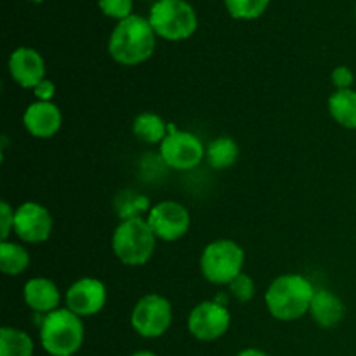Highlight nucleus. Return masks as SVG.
<instances>
[{
    "instance_id": "f257e3e1",
    "label": "nucleus",
    "mask_w": 356,
    "mask_h": 356,
    "mask_svg": "<svg viewBox=\"0 0 356 356\" xmlns=\"http://www.w3.org/2000/svg\"><path fill=\"white\" fill-rule=\"evenodd\" d=\"M156 47V33L149 21L141 16L125 17L118 21L108 40V52L124 66H138L148 61Z\"/></svg>"
},
{
    "instance_id": "f03ea898",
    "label": "nucleus",
    "mask_w": 356,
    "mask_h": 356,
    "mask_svg": "<svg viewBox=\"0 0 356 356\" xmlns=\"http://www.w3.org/2000/svg\"><path fill=\"white\" fill-rule=\"evenodd\" d=\"M315 291L316 289L305 275L285 273L271 282L264 302L273 318L280 322H294L309 313Z\"/></svg>"
},
{
    "instance_id": "7ed1b4c3",
    "label": "nucleus",
    "mask_w": 356,
    "mask_h": 356,
    "mask_svg": "<svg viewBox=\"0 0 356 356\" xmlns=\"http://www.w3.org/2000/svg\"><path fill=\"white\" fill-rule=\"evenodd\" d=\"M86 339V327L82 318L59 308L49 313L40 322V343L45 353L51 356H73L80 351Z\"/></svg>"
},
{
    "instance_id": "20e7f679",
    "label": "nucleus",
    "mask_w": 356,
    "mask_h": 356,
    "mask_svg": "<svg viewBox=\"0 0 356 356\" xmlns=\"http://www.w3.org/2000/svg\"><path fill=\"white\" fill-rule=\"evenodd\" d=\"M156 240L146 219H122L111 235V249L125 266H143L152 259Z\"/></svg>"
},
{
    "instance_id": "39448f33",
    "label": "nucleus",
    "mask_w": 356,
    "mask_h": 356,
    "mask_svg": "<svg viewBox=\"0 0 356 356\" xmlns=\"http://www.w3.org/2000/svg\"><path fill=\"white\" fill-rule=\"evenodd\" d=\"M245 252L235 240L219 238L205 245L200 256V271L212 285H229L243 273Z\"/></svg>"
},
{
    "instance_id": "423d86ee",
    "label": "nucleus",
    "mask_w": 356,
    "mask_h": 356,
    "mask_svg": "<svg viewBox=\"0 0 356 356\" xmlns=\"http://www.w3.org/2000/svg\"><path fill=\"white\" fill-rule=\"evenodd\" d=\"M156 37L170 42L186 40L197 31V13L186 0H159L148 17Z\"/></svg>"
},
{
    "instance_id": "0eeeda50",
    "label": "nucleus",
    "mask_w": 356,
    "mask_h": 356,
    "mask_svg": "<svg viewBox=\"0 0 356 356\" xmlns=\"http://www.w3.org/2000/svg\"><path fill=\"white\" fill-rule=\"evenodd\" d=\"M172 318V305L169 299L160 294H146L132 308L131 325L138 336L156 339L170 329Z\"/></svg>"
},
{
    "instance_id": "6e6552de",
    "label": "nucleus",
    "mask_w": 356,
    "mask_h": 356,
    "mask_svg": "<svg viewBox=\"0 0 356 356\" xmlns=\"http://www.w3.org/2000/svg\"><path fill=\"white\" fill-rule=\"evenodd\" d=\"M160 159L174 170H191L205 159V146L193 132L169 124V134L160 143Z\"/></svg>"
},
{
    "instance_id": "1a4fd4ad",
    "label": "nucleus",
    "mask_w": 356,
    "mask_h": 356,
    "mask_svg": "<svg viewBox=\"0 0 356 356\" xmlns=\"http://www.w3.org/2000/svg\"><path fill=\"white\" fill-rule=\"evenodd\" d=\"M146 221L156 238L162 242H177L190 232L191 216L179 202L163 200L149 209Z\"/></svg>"
},
{
    "instance_id": "9d476101",
    "label": "nucleus",
    "mask_w": 356,
    "mask_h": 356,
    "mask_svg": "<svg viewBox=\"0 0 356 356\" xmlns=\"http://www.w3.org/2000/svg\"><path fill=\"white\" fill-rule=\"evenodd\" d=\"M232 315L225 305L216 301H202L188 315V330L191 336L204 343L218 341L228 332Z\"/></svg>"
},
{
    "instance_id": "9b49d317",
    "label": "nucleus",
    "mask_w": 356,
    "mask_h": 356,
    "mask_svg": "<svg viewBox=\"0 0 356 356\" xmlns=\"http://www.w3.org/2000/svg\"><path fill=\"white\" fill-rule=\"evenodd\" d=\"M51 212L38 202H24L14 212V233L26 243H44L52 235Z\"/></svg>"
},
{
    "instance_id": "f8f14e48",
    "label": "nucleus",
    "mask_w": 356,
    "mask_h": 356,
    "mask_svg": "<svg viewBox=\"0 0 356 356\" xmlns=\"http://www.w3.org/2000/svg\"><path fill=\"white\" fill-rule=\"evenodd\" d=\"M66 308L80 318L94 316L104 308L108 301L106 285L94 277H83L73 282L65 296Z\"/></svg>"
},
{
    "instance_id": "ddd939ff",
    "label": "nucleus",
    "mask_w": 356,
    "mask_h": 356,
    "mask_svg": "<svg viewBox=\"0 0 356 356\" xmlns=\"http://www.w3.org/2000/svg\"><path fill=\"white\" fill-rule=\"evenodd\" d=\"M10 79L23 89L33 90L45 79V61L38 51L31 47H17L7 61Z\"/></svg>"
},
{
    "instance_id": "4468645a",
    "label": "nucleus",
    "mask_w": 356,
    "mask_h": 356,
    "mask_svg": "<svg viewBox=\"0 0 356 356\" xmlns=\"http://www.w3.org/2000/svg\"><path fill=\"white\" fill-rule=\"evenodd\" d=\"M23 125L33 138L49 139L61 129V110L52 101H35L24 110Z\"/></svg>"
},
{
    "instance_id": "2eb2a0df",
    "label": "nucleus",
    "mask_w": 356,
    "mask_h": 356,
    "mask_svg": "<svg viewBox=\"0 0 356 356\" xmlns=\"http://www.w3.org/2000/svg\"><path fill=\"white\" fill-rule=\"evenodd\" d=\"M23 299L28 308L45 316L59 309L61 292H59L56 282H52L51 278L35 277L24 284Z\"/></svg>"
},
{
    "instance_id": "dca6fc26",
    "label": "nucleus",
    "mask_w": 356,
    "mask_h": 356,
    "mask_svg": "<svg viewBox=\"0 0 356 356\" xmlns=\"http://www.w3.org/2000/svg\"><path fill=\"white\" fill-rule=\"evenodd\" d=\"M309 315L313 316V322L318 327L332 329V327H337L343 322L344 315H346V308H344L343 301L336 294H332L327 289H322V291H315Z\"/></svg>"
},
{
    "instance_id": "f3484780",
    "label": "nucleus",
    "mask_w": 356,
    "mask_h": 356,
    "mask_svg": "<svg viewBox=\"0 0 356 356\" xmlns=\"http://www.w3.org/2000/svg\"><path fill=\"white\" fill-rule=\"evenodd\" d=\"M329 113L341 127L356 131V90H336L329 97Z\"/></svg>"
},
{
    "instance_id": "a211bd4d",
    "label": "nucleus",
    "mask_w": 356,
    "mask_h": 356,
    "mask_svg": "<svg viewBox=\"0 0 356 356\" xmlns=\"http://www.w3.org/2000/svg\"><path fill=\"white\" fill-rule=\"evenodd\" d=\"M132 132L139 141L146 143V145H160L169 134V124L160 115L145 111L134 118Z\"/></svg>"
},
{
    "instance_id": "6ab92c4d",
    "label": "nucleus",
    "mask_w": 356,
    "mask_h": 356,
    "mask_svg": "<svg viewBox=\"0 0 356 356\" xmlns=\"http://www.w3.org/2000/svg\"><path fill=\"white\" fill-rule=\"evenodd\" d=\"M240 148L236 141L229 136H219L205 146V160L212 169H229L238 160Z\"/></svg>"
},
{
    "instance_id": "aec40b11",
    "label": "nucleus",
    "mask_w": 356,
    "mask_h": 356,
    "mask_svg": "<svg viewBox=\"0 0 356 356\" xmlns=\"http://www.w3.org/2000/svg\"><path fill=\"white\" fill-rule=\"evenodd\" d=\"M30 266V254L23 245L3 240L0 242V271L7 277H17Z\"/></svg>"
},
{
    "instance_id": "412c9836",
    "label": "nucleus",
    "mask_w": 356,
    "mask_h": 356,
    "mask_svg": "<svg viewBox=\"0 0 356 356\" xmlns=\"http://www.w3.org/2000/svg\"><path fill=\"white\" fill-rule=\"evenodd\" d=\"M33 339L16 327L0 329V356H33Z\"/></svg>"
},
{
    "instance_id": "4be33fe9",
    "label": "nucleus",
    "mask_w": 356,
    "mask_h": 356,
    "mask_svg": "<svg viewBox=\"0 0 356 356\" xmlns=\"http://www.w3.org/2000/svg\"><path fill=\"white\" fill-rule=\"evenodd\" d=\"M270 0H225L229 16L235 19H257L266 10Z\"/></svg>"
},
{
    "instance_id": "5701e85b",
    "label": "nucleus",
    "mask_w": 356,
    "mask_h": 356,
    "mask_svg": "<svg viewBox=\"0 0 356 356\" xmlns=\"http://www.w3.org/2000/svg\"><path fill=\"white\" fill-rule=\"evenodd\" d=\"M122 198L124 202L118 204L120 207V218L122 219H131V218H141V212L148 211L149 207V202L148 198L141 197V195H134L132 191H124L122 193Z\"/></svg>"
},
{
    "instance_id": "b1692460",
    "label": "nucleus",
    "mask_w": 356,
    "mask_h": 356,
    "mask_svg": "<svg viewBox=\"0 0 356 356\" xmlns=\"http://www.w3.org/2000/svg\"><path fill=\"white\" fill-rule=\"evenodd\" d=\"M228 287L229 296H232L233 299H236L238 302H249L250 299L256 296V284H254L252 278L245 273H240Z\"/></svg>"
},
{
    "instance_id": "393cba45",
    "label": "nucleus",
    "mask_w": 356,
    "mask_h": 356,
    "mask_svg": "<svg viewBox=\"0 0 356 356\" xmlns=\"http://www.w3.org/2000/svg\"><path fill=\"white\" fill-rule=\"evenodd\" d=\"M97 3L104 16L113 17V19L122 21L132 16V0H97Z\"/></svg>"
},
{
    "instance_id": "a878e982",
    "label": "nucleus",
    "mask_w": 356,
    "mask_h": 356,
    "mask_svg": "<svg viewBox=\"0 0 356 356\" xmlns=\"http://www.w3.org/2000/svg\"><path fill=\"white\" fill-rule=\"evenodd\" d=\"M14 209L9 202H0V238L7 240L10 233L14 232Z\"/></svg>"
},
{
    "instance_id": "bb28decb",
    "label": "nucleus",
    "mask_w": 356,
    "mask_h": 356,
    "mask_svg": "<svg viewBox=\"0 0 356 356\" xmlns=\"http://www.w3.org/2000/svg\"><path fill=\"white\" fill-rule=\"evenodd\" d=\"M330 79H332V83L337 87V90L353 89L355 73L348 66H337L332 75H330Z\"/></svg>"
},
{
    "instance_id": "cd10ccee",
    "label": "nucleus",
    "mask_w": 356,
    "mask_h": 356,
    "mask_svg": "<svg viewBox=\"0 0 356 356\" xmlns=\"http://www.w3.org/2000/svg\"><path fill=\"white\" fill-rule=\"evenodd\" d=\"M33 94L35 97H37V101H52V97H54L56 94L54 82L49 79H44L37 87H35Z\"/></svg>"
},
{
    "instance_id": "c85d7f7f",
    "label": "nucleus",
    "mask_w": 356,
    "mask_h": 356,
    "mask_svg": "<svg viewBox=\"0 0 356 356\" xmlns=\"http://www.w3.org/2000/svg\"><path fill=\"white\" fill-rule=\"evenodd\" d=\"M236 356H270V355L264 353L263 350H257V348H245V350L240 351Z\"/></svg>"
},
{
    "instance_id": "c756f323",
    "label": "nucleus",
    "mask_w": 356,
    "mask_h": 356,
    "mask_svg": "<svg viewBox=\"0 0 356 356\" xmlns=\"http://www.w3.org/2000/svg\"><path fill=\"white\" fill-rule=\"evenodd\" d=\"M131 356H159V355L153 353V351H148V350H141V351H136V353H132Z\"/></svg>"
},
{
    "instance_id": "7c9ffc66",
    "label": "nucleus",
    "mask_w": 356,
    "mask_h": 356,
    "mask_svg": "<svg viewBox=\"0 0 356 356\" xmlns=\"http://www.w3.org/2000/svg\"><path fill=\"white\" fill-rule=\"evenodd\" d=\"M28 2H33V3H40V2H44V0H28Z\"/></svg>"
},
{
    "instance_id": "2f4dec72",
    "label": "nucleus",
    "mask_w": 356,
    "mask_h": 356,
    "mask_svg": "<svg viewBox=\"0 0 356 356\" xmlns=\"http://www.w3.org/2000/svg\"><path fill=\"white\" fill-rule=\"evenodd\" d=\"M355 14H356V10H355Z\"/></svg>"
}]
</instances>
